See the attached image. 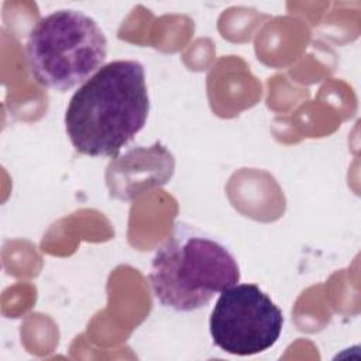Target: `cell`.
Wrapping results in <instances>:
<instances>
[{"label": "cell", "mask_w": 361, "mask_h": 361, "mask_svg": "<svg viewBox=\"0 0 361 361\" xmlns=\"http://www.w3.org/2000/svg\"><path fill=\"white\" fill-rule=\"evenodd\" d=\"M148 278L159 305L188 313L203 309L214 295L235 285L240 267L224 244L179 223L157 250Z\"/></svg>", "instance_id": "cell-2"}, {"label": "cell", "mask_w": 361, "mask_h": 361, "mask_svg": "<svg viewBox=\"0 0 361 361\" xmlns=\"http://www.w3.org/2000/svg\"><path fill=\"white\" fill-rule=\"evenodd\" d=\"M148 113L144 66L131 59L113 61L71 97L65 113L66 134L83 155L116 158L144 128Z\"/></svg>", "instance_id": "cell-1"}, {"label": "cell", "mask_w": 361, "mask_h": 361, "mask_svg": "<svg viewBox=\"0 0 361 361\" xmlns=\"http://www.w3.org/2000/svg\"><path fill=\"white\" fill-rule=\"evenodd\" d=\"M173 171V155L157 141L117 155L106 169V185L113 197L131 200L151 188L168 183Z\"/></svg>", "instance_id": "cell-5"}, {"label": "cell", "mask_w": 361, "mask_h": 361, "mask_svg": "<svg viewBox=\"0 0 361 361\" xmlns=\"http://www.w3.org/2000/svg\"><path fill=\"white\" fill-rule=\"evenodd\" d=\"M107 56V38L99 24L79 10H56L42 17L27 41L32 78L45 87L66 92L97 72Z\"/></svg>", "instance_id": "cell-3"}, {"label": "cell", "mask_w": 361, "mask_h": 361, "mask_svg": "<svg viewBox=\"0 0 361 361\" xmlns=\"http://www.w3.org/2000/svg\"><path fill=\"white\" fill-rule=\"evenodd\" d=\"M282 327V310L255 283H235L223 290L209 320L214 345L240 357L274 347Z\"/></svg>", "instance_id": "cell-4"}]
</instances>
